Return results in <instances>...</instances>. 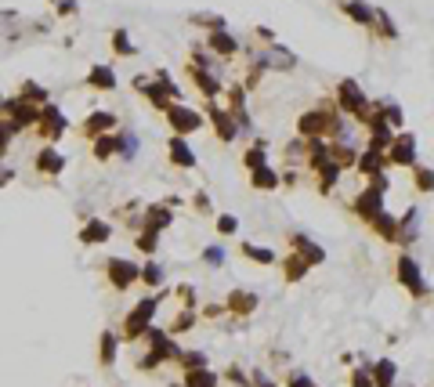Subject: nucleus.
<instances>
[{
    "instance_id": "c756f323",
    "label": "nucleus",
    "mask_w": 434,
    "mask_h": 387,
    "mask_svg": "<svg viewBox=\"0 0 434 387\" xmlns=\"http://www.w3.org/2000/svg\"><path fill=\"white\" fill-rule=\"evenodd\" d=\"M239 250H243V257H250V261H257V264H275V250H264V246H253V243H243Z\"/></svg>"
},
{
    "instance_id": "37998d69",
    "label": "nucleus",
    "mask_w": 434,
    "mask_h": 387,
    "mask_svg": "<svg viewBox=\"0 0 434 387\" xmlns=\"http://www.w3.org/2000/svg\"><path fill=\"white\" fill-rule=\"evenodd\" d=\"M134 152H138V138L134 134H120V149H116V156H123V159H134Z\"/></svg>"
},
{
    "instance_id": "dca6fc26",
    "label": "nucleus",
    "mask_w": 434,
    "mask_h": 387,
    "mask_svg": "<svg viewBox=\"0 0 434 387\" xmlns=\"http://www.w3.org/2000/svg\"><path fill=\"white\" fill-rule=\"evenodd\" d=\"M289 243H294V253L300 257V261H304L307 268H312V264H322V261H326L322 246H315V243H312V239H307V235H294V239H289Z\"/></svg>"
},
{
    "instance_id": "7c9ffc66",
    "label": "nucleus",
    "mask_w": 434,
    "mask_h": 387,
    "mask_svg": "<svg viewBox=\"0 0 434 387\" xmlns=\"http://www.w3.org/2000/svg\"><path fill=\"white\" fill-rule=\"evenodd\" d=\"M18 138V131H15V123L8 120V116H0V163H4V156H8V149H11V141Z\"/></svg>"
},
{
    "instance_id": "f3484780",
    "label": "nucleus",
    "mask_w": 434,
    "mask_h": 387,
    "mask_svg": "<svg viewBox=\"0 0 434 387\" xmlns=\"http://www.w3.org/2000/svg\"><path fill=\"white\" fill-rule=\"evenodd\" d=\"M15 95L22 98L26 105H36V109H44V105L51 102V90H47L44 84H36V80H22V87H18Z\"/></svg>"
},
{
    "instance_id": "4be33fe9",
    "label": "nucleus",
    "mask_w": 434,
    "mask_h": 387,
    "mask_svg": "<svg viewBox=\"0 0 434 387\" xmlns=\"http://www.w3.org/2000/svg\"><path fill=\"white\" fill-rule=\"evenodd\" d=\"M116 149H120V134H116V131H113V134H102V138L90 141V156H95V159H113Z\"/></svg>"
},
{
    "instance_id": "0eeeda50",
    "label": "nucleus",
    "mask_w": 434,
    "mask_h": 387,
    "mask_svg": "<svg viewBox=\"0 0 434 387\" xmlns=\"http://www.w3.org/2000/svg\"><path fill=\"white\" fill-rule=\"evenodd\" d=\"M33 171L44 177H58L65 171V156L54 149V145H40V152L33 156Z\"/></svg>"
},
{
    "instance_id": "a211bd4d",
    "label": "nucleus",
    "mask_w": 434,
    "mask_h": 387,
    "mask_svg": "<svg viewBox=\"0 0 434 387\" xmlns=\"http://www.w3.org/2000/svg\"><path fill=\"white\" fill-rule=\"evenodd\" d=\"M83 84L90 90H116V72H113V65H90Z\"/></svg>"
},
{
    "instance_id": "6e6552de",
    "label": "nucleus",
    "mask_w": 434,
    "mask_h": 387,
    "mask_svg": "<svg viewBox=\"0 0 434 387\" xmlns=\"http://www.w3.org/2000/svg\"><path fill=\"white\" fill-rule=\"evenodd\" d=\"M398 279H402V286L412 293V297H424L427 293V283H424V275H420V264L412 261V257H398Z\"/></svg>"
},
{
    "instance_id": "ea45409f",
    "label": "nucleus",
    "mask_w": 434,
    "mask_h": 387,
    "mask_svg": "<svg viewBox=\"0 0 434 387\" xmlns=\"http://www.w3.org/2000/svg\"><path fill=\"white\" fill-rule=\"evenodd\" d=\"M243 163H246V171H257V167H268V152H264V145H257V149H246Z\"/></svg>"
},
{
    "instance_id": "473e14b6",
    "label": "nucleus",
    "mask_w": 434,
    "mask_h": 387,
    "mask_svg": "<svg viewBox=\"0 0 434 387\" xmlns=\"http://www.w3.org/2000/svg\"><path fill=\"white\" fill-rule=\"evenodd\" d=\"M138 279H141L145 286H163V264H159V261H149V264L138 271Z\"/></svg>"
},
{
    "instance_id": "f257e3e1",
    "label": "nucleus",
    "mask_w": 434,
    "mask_h": 387,
    "mask_svg": "<svg viewBox=\"0 0 434 387\" xmlns=\"http://www.w3.org/2000/svg\"><path fill=\"white\" fill-rule=\"evenodd\" d=\"M159 301H163V293L156 297V293H149V297H141L134 308H131V315L123 319V340H138L145 337L152 329V315L159 311Z\"/></svg>"
},
{
    "instance_id": "864d4df0",
    "label": "nucleus",
    "mask_w": 434,
    "mask_h": 387,
    "mask_svg": "<svg viewBox=\"0 0 434 387\" xmlns=\"http://www.w3.org/2000/svg\"><path fill=\"white\" fill-rule=\"evenodd\" d=\"M15 181V167H8V163H0V189L4 185H11Z\"/></svg>"
},
{
    "instance_id": "6e6d98bb",
    "label": "nucleus",
    "mask_w": 434,
    "mask_h": 387,
    "mask_svg": "<svg viewBox=\"0 0 434 387\" xmlns=\"http://www.w3.org/2000/svg\"><path fill=\"white\" fill-rule=\"evenodd\" d=\"M289 387H315V384H312V377H294V380H289Z\"/></svg>"
},
{
    "instance_id": "f03ea898",
    "label": "nucleus",
    "mask_w": 434,
    "mask_h": 387,
    "mask_svg": "<svg viewBox=\"0 0 434 387\" xmlns=\"http://www.w3.org/2000/svg\"><path fill=\"white\" fill-rule=\"evenodd\" d=\"M36 138H40L44 145H54V141H62L65 138V131H69V120H65V113L54 102H47L44 109H40V120H36Z\"/></svg>"
},
{
    "instance_id": "4c0bfd02",
    "label": "nucleus",
    "mask_w": 434,
    "mask_h": 387,
    "mask_svg": "<svg viewBox=\"0 0 434 387\" xmlns=\"http://www.w3.org/2000/svg\"><path fill=\"white\" fill-rule=\"evenodd\" d=\"M177 362L185 370H207V355L203 352H177Z\"/></svg>"
},
{
    "instance_id": "c9c22d12",
    "label": "nucleus",
    "mask_w": 434,
    "mask_h": 387,
    "mask_svg": "<svg viewBox=\"0 0 434 387\" xmlns=\"http://www.w3.org/2000/svg\"><path fill=\"white\" fill-rule=\"evenodd\" d=\"M268 65H282V69H294L297 65V58L289 54L286 47H279V44H271V58H264Z\"/></svg>"
},
{
    "instance_id": "412c9836",
    "label": "nucleus",
    "mask_w": 434,
    "mask_h": 387,
    "mask_svg": "<svg viewBox=\"0 0 434 387\" xmlns=\"http://www.w3.org/2000/svg\"><path fill=\"white\" fill-rule=\"evenodd\" d=\"M344 15L351 18V22H362V26H373L376 22V8H369V4H362V0H344Z\"/></svg>"
},
{
    "instance_id": "ddd939ff",
    "label": "nucleus",
    "mask_w": 434,
    "mask_h": 387,
    "mask_svg": "<svg viewBox=\"0 0 434 387\" xmlns=\"http://www.w3.org/2000/svg\"><path fill=\"white\" fill-rule=\"evenodd\" d=\"M207 116H210V123H214L217 138H221V141H235V134H239V127H235L232 113H225V109H217V102H210Z\"/></svg>"
},
{
    "instance_id": "f704fd0d",
    "label": "nucleus",
    "mask_w": 434,
    "mask_h": 387,
    "mask_svg": "<svg viewBox=\"0 0 434 387\" xmlns=\"http://www.w3.org/2000/svg\"><path fill=\"white\" fill-rule=\"evenodd\" d=\"M134 246L141 250V253H156V246H159V232H149V228H141L138 232V239H134Z\"/></svg>"
},
{
    "instance_id": "72a5a7b5",
    "label": "nucleus",
    "mask_w": 434,
    "mask_h": 387,
    "mask_svg": "<svg viewBox=\"0 0 434 387\" xmlns=\"http://www.w3.org/2000/svg\"><path fill=\"white\" fill-rule=\"evenodd\" d=\"M412 177H416V189H420V192H434V171L431 167L412 163Z\"/></svg>"
},
{
    "instance_id": "6ab92c4d",
    "label": "nucleus",
    "mask_w": 434,
    "mask_h": 387,
    "mask_svg": "<svg viewBox=\"0 0 434 387\" xmlns=\"http://www.w3.org/2000/svg\"><path fill=\"white\" fill-rule=\"evenodd\" d=\"M188 77L195 80V87H199V90H203V95H207L210 102H214L217 95H221V80H217V77H214V72H210V69H199V65H188Z\"/></svg>"
},
{
    "instance_id": "58836bf2",
    "label": "nucleus",
    "mask_w": 434,
    "mask_h": 387,
    "mask_svg": "<svg viewBox=\"0 0 434 387\" xmlns=\"http://www.w3.org/2000/svg\"><path fill=\"white\" fill-rule=\"evenodd\" d=\"M185 387H217V377L210 370H188V384Z\"/></svg>"
},
{
    "instance_id": "e433bc0d",
    "label": "nucleus",
    "mask_w": 434,
    "mask_h": 387,
    "mask_svg": "<svg viewBox=\"0 0 434 387\" xmlns=\"http://www.w3.org/2000/svg\"><path fill=\"white\" fill-rule=\"evenodd\" d=\"M192 326H195V311H192V308H185V311H181V315L170 322V329H167V333H188Z\"/></svg>"
},
{
    "instance_id": "13d9d810",
    "label": "nucleus",
    "mask_w": 434,
    "mask_h": 387,
    "mask_svg": "<svg viewBox=\"0 0 434 387\" xmlns=\"http://www.w3.org/2000/svg\"><path fill=\"white\" fill-rule=\"evenodd\" d=\"M0 113H4V95H0Z\"/></svg>"
},
{
    "instance_id": "20e7f679",
    "label": "nucleus",
    "mask_w": 434,
    "mask_h": 387,
    "mask_svg": "<svg viewBox=\"0 0 434 387\" xmlns=\"http://www.w3.org/2000/svg\"><path fill=\"white\" fill-rule=\"evenodd\" d=\"M167 123H170V131L177 134V138H188V134H195L199 127H203V113H195V109H188V105H181V102H174L167 113Z\"/></svg>"
},
{
    "instance_id": "4468645a",
    "label": "nucleus",
    "mask_w": 434,
    "mask_h": 387,
    "mask_svg": "<svg viewBox=\"0 0 434 387\" xmlns=\"http://www.w3.org/2000/svg\"><path fill=\"white\" fill-rule=\"evenodd\" d=\"M108 235H113V225L102 217H87V225L80 228V243L83 246H98V243H108Z\"/></svg>"
},
{
    "instance_id": "c85d7f7f",
    "label": "nucleus",
    "mask_w": 434,
    "mask_h": 387,
    "mask_svg": "<svg viewBox=\"0 0 434 387\" xmlns=\"http://www.w3.org/2000/svg\"><path fill=\"white\" fill-rule=\"evenodd\" d=\"M394 362L384 358V362H376V370H373V387H391L394 384Z\"/></svg>"
},
{
    "instance_id": "5fc2aeb1",
    "label": "nucleus",
    "mask_w": 434,
    "mask_h": 387,
    "mask_svg": "<svg viewBox=\"0 0 434 387\" xmlns=\"http://www.w3.org/2000/svg\"><path fill=\"white\" fill-rule=\"evenodd\" d=\"M225 311H228L225 304H210V308L203 311V315H207V319H217V315H225Z\"/></svg>"
},
{
    "instance_id": "bb28decb",
    "label": "nucleus",
    "mask_w": 434,
    "mask_h": 387,
    "mask_svg": "<svg viewBox=\"0 0 434 387\" xmlns=\"http://www.w3.org/2000/svg\"><path fill=\"white\" fill-rule=\"evenodd\" d=\"M369 225L376 228V235H384V239H387V243H398V221H394V217H391L387 210H384V214H380V217H373V221H369Z\"/></svg>"
},
{
    "instance_id": "1a4fd4ad",
    "label": "nucleus",
    "mask_w": 434,
    "mask_h": 387,
    "mask_svg": "<svg viewBox=\"0 0 434 387\" xmlns=\"http://www.w3.org/2000/svg\"><path fill=\"white\" fill-rule=\"evenodd\" d=\"M387 163H398V167H412L416 163V138L412 134H398V138H391V145H387Z\"/></svg>"
},
{
    "instance_id": "9b49d317",
    "label": "nucleus",
    "mask_w": 434,
    "mask_h": 387,
    "mask_svg": "<svg viewBox=\"0 0 434 387\" xmlns=\"http://www.w3.org/2000/svg\"><path fill=\"white\" fill-rule=\"evenodd\" d=\"M355 214L358 217H366V221H373V217H380L384 214V192L380 189H362L358 196H355Z\"/></svg>"
},
{
    "instance_id": "2eb2a0df",
    "label": "nucleus",
    "mask_w": 434,
    "mask_h": 387,
    "mask_svg": "<svg viewBox=\"0 0 434 387\" xmlns=\"http://www.w3.org/2000/svg\"><path fill=\"white\" fill-rule=\"evenodd\" d=\"M167 156H170L174 167H181V171H192V167H195V152H192V145H188L185 138H177V134L167 141Z\"/></svg>"
},
{
    "instance_id": "f8f14e48",
    "label": "nucleus",
    "mask_w": 434,
    "mask_h": 387,
    "mask_svg": "<svg viewBox=\"0 0 434 387\" xmlns=\"http://www.w3.org/2000/svg\"><path fill=\"white\" fill-rule=\"evenodd\" d=\"M174 225V214L167 203H149L145 207V217H141V228H149V232H163V228H170Z\"/></svg>"
},
{
    "instance_id": "8fccbe9b",
    "label": "nucleus",
    "mask_w": 434,
    "mask_h": 387,
    "mask_svg": "<svg viewBox=\"0 0 434 387\" xmlns=\"http://www.w3.org/2000/svg\"><path fill=\"white\" fill-rule=\"evenodd\" d=\"M192 207H195L199 214H214V207H210V199H207V192H195V199H192Z\"/></svg>"
},
{
    "instance_id": "4d7b16f0",
    "label": "nucleus",
    "mask_w": 434,
    "mask_h": 387,
    "mask_svg": "<svg viewBox=\"0 0 434 387\" xmlns=\"http://www.w3.org/2000/svg\"><path fill=\"white\" fill-rule=\"evenodd\" d=\"M257 36H264V40H268V44H275V33H271L268 26H257Z\"/></svg>"
},
{
    "instance_id": "2f4dec72",
    "label": "nucleus",
    "mask_w": 434,
    "mask_h": 387,
    "mask_svg": "<svg viewBox=\"0 0 434 387\" xmlns=\"http://www.w3.org/2000/svg\"><path fill=\"white\" fill-rule=\"evenodd\" d=\"M319 181H322V192H330L337 181H340V167H337L333 159H326L322 167H319Z\"/></svg>"
},
{
    "instance_id": "7ed1b4c3",
    "label": "nucleus",
    "mask_w": 434,
    "mask_h": 387,
    "mask_svg": "<svg viewBox=\"0 0 434 387\" xmlns=\"http://www.w3.org/2000/svg\"><path fill=\"white\" fill-rule=\"evenodd\" d=\"M138 264L134 261H127V257H108L105 261V279H108V286H113L116 293H127L134 283H138Z\"/></svg>"
},
{
    "instance_id": "de8ad7c7",
    "label": "nucleus",
    "mask_w": 434,
    "mask_h": 387,
    "mask_svg": "<svg viewBox=\"0 0 434 387\" xmlns=\"http://www.w3.org/2000/svg\"><path fill=\"white\" fill-rule=\"evenodd\" d=\"M177 297H181V308H195V286H177Z\"/></svg>"
},
{
    "instance_id": "49530a36",
    "label": "nucleus",
    "mask_w": 434,
    "mask_h": 387,
    "mask_svg": "<svg viewBox=\"0 0 434 387\" xmlns=\"http://www.w3.org/2000/svg\"><path fill=\"white\" fill-rule=\"evenodd\" d=\"M235 228H239V221H235L232 214H217V232L221 235H235Z\"/></svg>"
},
{
    "instance_id": "39448f33",
    "label": "nucleus",
    "mask_w": 434,
    "mask_h": 387,
    "mask_svg": "<svg viewBox=\"0 0 434 387\" xmlns=\"http://www.w3.org/2000/svg\"><path fill=\"white\" fill-rule=\"evenodd\" d=\"M0 116H8L15 123V131L26 134V131H33V127H36V120H40V109L26 105L18 95H11V98H4V113H0Z\"/></svg>"
},
{
    "instance_id": "603ef678",
    "label": "nucleus",
    "mask_w": 434,
    "mask_h": 387,
    "mask_svg": "<svg viewBox=\"0 0 434 387\" xmlns=\"http://www.w3.org/2000/svg\"><path fill=\"white\" fill-rule=\"evenodd\" d=\"M351 387H373V377H369L366 370H358V373L351 377Z\"/></svg>"
},
{
    "instance_id": "393cba45",
    "label": "nucleus",
    "mask_w": 434,
    "mask_h": 387,
    "mask_svg": "<svg viewBox=\"0 0 434 387\" xmlns=\"http://www.w3.org/2000/svg\"><path fill=\"white\" fill-rule=\"evenodd\" d=\"M225 308H228V311H235V315H250V311L257 308V297H253V293H246V290H232Z\"/></svg>"
},
{
    "instance_id": "79ce46f5",
    "label": "nucleus",
    "mask_w": 434,
    "mask_h": 387,
    "mask_svg": "<svg viewBox=\"0 0 434 387\" xmlns=\"http://www.w3.org/2000/svg\"><path fill=\"white\" fill-rule=\"evenodd\" d=\"M384 123H387V131H402V109L394 102H384Z\"/></svg>"
},
{
    "instance_id": "cd10ccee",
    "label": "nucleus",
    "mask_w": 434,
    "mask_h": 387,
    "mask_svg": "<svg viewBox=\"0 0 434 387\" xmlns=\"http://www.w3.org/2000/svg\"><path fill=\"white\" fill-rule=\"evenodd\" d=\"M108 44H113V54H116V58H134V44H131V33H127V29H116Z\"/></svg>"
},
{
    "instance_id": "09e8293b",
    "label": "nucleus",
    "mask_w": 434,
    "mask_h": 387,
    "mask_svg": "<svg viewBox=\"0 0 434 387\" xmlns=\"http://www.w3.org/2000/svg\"><path fill=\"white\" fill-rule=\"evenodd\" d=\"M203 261H207V264H225V250H221V246H207V250H203Z\"/></svg>"
},
{
    "instance_id": "aec40b11",
    "label": "nucleus",
    "mask_w": 434,
    "mask_h": 387,
    "mask_svg": "<svg viewBox=\"0 0 434 387\" xmlns=\"http://www.w3.org/2000/svg\"><path fill=\"white\" fill-rule=\"evenodd\" d=\"M355 167H358V174H366V177H376V174H384V167H387V156L384 152H376V149H366L358 159H355Z\"/></svg>"
},
{
    "instance_id": "3c124183",
    "label": "nucleus",
    "mask_w": 434,
    "mask_h": 387,
    "mask_svg": "<svg viewBox=\"0 0 434 387\" xmlns=\"http://www.w3.org/2000/svg\"><path fill=\"white\" fill-rule=\"evenodd\" d=\"M77 0H58V18H69V15H77Z\"/></svg>"
},
{
    "instance_id": "a878e982",
    "label": "nucleus",
    "mask_w": 434,
    "mask_h": 387,
    "mask_svg": "<svg viewBox=\"0 0 434 387\" xmlns=\"http://www.w3.org/2000/svg\"><path fill=\"white\" fill-rule=\"evenodd\" d=\"M279 171H271V167H257V171H250V185L253 189H261V192H268V189H279Z\"/></svg>"
},
{
    "instance_id": "423d86ee",
    "label": "nucleus",
    "mask_w": 434,
    "mask_h": 387,
    "mask_svg": "<svg viewBox=\"0 0 434 387\" xmlns=\"http://www.w3.org/2000/svg\"><path fill=\"white\" fill-rule=\"evenodd\" d=\"M116 123H120L116 113H108V109H95V113L80 123V134H83L87 141H95V138H102V134H113Z\"/></svg>"
},
{
    "instance_id": "b1692460",
    "label": "nucleus",
    "mask_w": 434,
    "mask_h": 387,
    "mask_svg": "<svg viewBox=\"0 0 434 387\" xmlns=\"http://www.w3.org/2000/svg\"><path fill=\"white\" fill-rule=\"evenodd\" d=\"M207 47H210L214 54H225V58H228V54H235V51H239V44H235V36H232V33H225V29L210 33V36H207Z\"/></svg>"
},
{
    "instance_id": "a18cd8bd",
    "label": "nucleus",
    "mask_w": 434,
    "mask_h": 387,
    "mask_svg": "<svg viewBox=\"0 0 434 387\" xmlns=\"http://www.w3.org/2000/svg\"><path fill=\"white\" fill-rule=\"evenodd\" d=\"M192 22H195V26H207L210 33L225 29V18H221V15H192Z\"/></svg>"
},
{
    "instance_id": "5701e85b",
    "label": "nucleus",
    "mask_w": 434,
    "mask_h": 387,
    "mask_svg": "<svg viewBox=\"0 0 434 387\" xmlns=\"http://www.w3.org/2000/svg\"><path fill=\"white\" fill-rule=\"evenodd\" d=\"M116 352H120V337L113 333V329H102V337H98V358H102V365H113Z\"/></svg>"
},
{
    "instance_id": "a19ab883",
    "label": "nucleus",
    "mask_w": 434,
    "mask_h": 387,
    "mask_svg": "<svg viewBox=\"0 0 434 387\" xmlns=\"http://www.w3.org/2000/svg\"><path fill=\"white\" fill-rule=\"evenodd\" d=\"M304 275H307V264L300 261V257L294 253V257H286V279L289 283H297V279H304Z\"/></svg>"
},
{
    "instance_id": "9d476101",
    "label": "nucleus",
    "mask_w": 434,
    "mask_h": 387,
    "mask_svg": "<svg viewBox=\"0 0 434 387\" xmlns=\"http://www.w3.org/2000/svg\"><path fill=\"white\" fill-rule=\"evenodd\" d=\"M337 102H340V109H344V113L358 116L362 109H366V95H362L358 80H340V84H337Z\"/></svg>"
},
{
    "instance_id": "c03bdc74",
    "label": "nucleus",
    "mask_w": 434,
    "mask_h": 387,
    "mask_svg": "<svg viewBox=\"0 0 434 387\" xmlns=\"http://www.w3.org/2000/svg\"><path fill=\"white\" fill-rule=\"evenodd\" d=\"M373 26H380V33H384L387 40H394V36H398V29H394V22L387 18V11H384V8H376V22H373Z\"/></svg>"
}]
</instances>
